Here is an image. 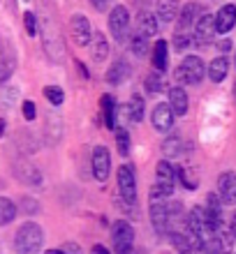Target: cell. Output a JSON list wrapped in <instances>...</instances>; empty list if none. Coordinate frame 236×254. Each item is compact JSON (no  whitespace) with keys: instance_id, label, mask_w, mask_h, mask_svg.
I'll return each mask as SVG.
<instances>
[{"instance_id":"6da1fadb","label":"cell","mask_w":236,"mask_h":254,"mask_svg":"<svg viewBox=\"0 0 236 254\" xmlns=\"http://www.w3.org/2000/svg\"><path fill=\"white\" fill-rule=\"evenodd\" d=\"M42 243H44V234L42 227L35 222H26L14 236V250L19 254H35L42 248Z\"/></svg>"},{"instance_id":"7a4b0ae2","label":"cell","mask_w":236,"mask_h":254,"mask_svg":"<svg viewBox=\"0 0 236 254\" xmlns=\"http://www.w3.org/2000/svg\"><path fill=\"white\" fill-rule=\"evenodd\" d=\"M174 167L167 160L157 162L156 167V185L151 188V201H167V196L174 192Z\"/></svg>"},{"instance_id":"3957f363","label":"cell","mask_w":236,"mask_h":254,"mask_svg":"<svg viewBox=\"0 0 236 254\" xmlns=\"http://www.w3.org/2000/svg\"><path fill=\"white\" fill-rule=\"evenodd\" d=\"M176 79L185 83V86H197L204 79V63L197 56H188L183 58L181 65L176 67Z\"/></svg>"},{"instance_id":"277c9868","label":"cell","mask_w":236,"mask_h":254,"mask_svg":"<svg viewBox=\"0 0 236 254\" xmlns=\"http://www.w3.org/2000/svg\"><path fill=\"white\" fill-rule=\"evenodd\" d=\"M111 243L118 254H132V243H135V229L125 220L114 222L111 227Z\"/></svg>"},{"instance_id":"5b68a950","label":"cell","mask_w":236,"mask_h":254,"mask_svg":"<svg viewBox=\"0 0 236 254\" xmlns=\"http://www.w3.org/2000/svg\"><path fill=\"white\" fill-rule=\"evenodd\" d=\"M42 37H44V49L51 56V61H61L63 58V42H61V30L58 26L51 23V19L42 21Z\"/></svg>"},{"instance_id":"8992f818","label":"cell","mask_w":236,"mask_h":254,"mask_svg":"<svg viewBox=\"0 0 236 254\" xmlns=\"http://www.w3.org/2000/svg\"><path fill=\"white\" fill-rule=\"evenodd\" d=\"M151 220H153V227L160 236L171 234V224H174V217H171V210H169L167 201H153L151 206Z\"/></svg>"},{"instance_id":"52a82bcc","label":"cell","mask_w":236,"mask_h":254,"mask_svg":"<svg viewBox=\"0 0 236 254\" xmlns=\"http://www.w3.org/2000/svg\"><path fill=\"white\" fill-rule=\"evenodd\" d=\"M118 190H121L123 199L128 201L130 206H135L137 203V178H135L132 167H128V164H123L118 169Z\"/></svg>"},{"instance_id":"ba28073f","label":"cell","mask_w":236,"mask_h":254,"mask_svg":"<svg viewBox=\"0 0 236 254\" xmlns=\"http://www.w3.org/2000/svg\"><path fill=\"white\" fill-rule=\"evenodd\" d=\"M109 28H111L114 40H118V42L125 40V35H128V30H130V12L123 5H118V7H114V9H111V16H109Z\"/></svg>"},{"instance_id":"9c48e42d","label":"cell","mask_w":236,"mask_h":254,"mask_svg":"<svg viewBox=\"0 0 236 254\" xmlns=\"http://www.w3.org/2000/svg\"><path fill=\"white\" fill-rule=\"evenodd\" d=\"M216 16H211V14H202L199 19L195 21V40L199 47H206L213 42L216 37Z\"/></svg>"},{"instance_id":"30bf717a","label":"cell","mask_w":236,"mask_h":254,"mask_svg":"<svg viewBox=\"0 0 236 254\" xmlns=\"http://www.w3.org/2000/svg\"><path fill=\"white\" fill-rule=\"evenodd\" d=\"M204 215H206V224L213 234H218L223 229V206H220V199L218 194H209L206 199V206H204Z\"/></svg>"},{"instance_id":"8fae6325","label":"cell","mask_w":236,"mask_h":254,"mask_svg":"<svg viewBox=\"0 0 236 254\" xmlns=\"http://www.w3.org/2000/svg\"><path fill=\"white\" fill-rule=\"evenodd\" d=\"M109 171H111V155L104 146H97L93 150V176L104 183L109 178Z\"/></svg>"},{"instance_id":"7c38bea8","label":"cell","mask_w":236,"mask_h":254,"mask_svg":"<svg viewBox=\"0 0 236 254\" xmlns=\"http://www.w3.org/2000/svg\"><path fill=\"white\" fill-rule=\"evenodd\" d=\"M70 33H72V40H75L77 47H86L88 40H90V23L83 14H75L70 19Z\"/></svg>"},{"instance_id":"4fadbf2b","label":"cell","mask_w":236,"mask_h":254,"mask_svg":"<svg viewBox=\"0 0 236 254\" xmlns=\"http://www.w3.org/2000/svg\"><path fill=\"white\" fill-rule=\"evenodd\" d=\"M151 123L156 127L157 132H169L171 125H174V111L169 104H157L153 109V116H151Z\"/></svg>"},{"instance_id":"5bb4252c","label":"cell","mask_w":236,"mask_h":254,"mask_svg":"<svg viewBox=\"0 0 236 254\" xmlns=\"http://www.w3.org/2000/svg\"><path fill=\"white\" fill-rule=\"evenodd\" d=\"M218 192L225 203H236V174L227 171L218 178Z\"/></svg>"},{"instance_id":"9a60e30c","label":"cell","mask_w":236,"mask_h":254,"mask_svg":"<svg viewBox=\"0 0 236 254\" xmlns=\"http://www.w3.org/2000/svg\"><path fill=\"white\" fill-rule=\"evenodd\" d=\"M135 26H137V35H142V37H156L157 35V19L153 16L151 12H139V16H137L135 21Z\"/></svg>"},{"instance_id":"2e32d148","label":"cell","mask_w":236,"mask_h":254,"mask_svg":"<svg viewBox=\"0 0 236 254\" xmlns=\"http://www.w3.org/2000/svg\"><path fill=\"white\" fill-rule=\"evenodd\" d=\"M234 26H236V7L234 5L220 7V12L216 14V30L218 33H230Z\"/></svg>"},{"instance_id":"e0dca14e","label":"cell","mask_w":236,"mask_h":254,"mask_svg":"<svg viewBox=\"0 0 236 254\" xmlns=\"http://www.w3.org/2000/svg\"><path fill=\"white\" fill-rule=\"evenodd\" d=\"M197 14H199V5L185 2V7H183L181 14H178V21H176V33H188L190 28H192V23H195Z\"/></svg>"},{"instance_id":"ac0fdd59","label":"cell","mask_w":236,"mask_h":254,"mask_svg":"<svg viewBox=\"0 0 236 254\" xmlns=\"http://www.w3.org/2000/svg\"><path fill=\"white\" fill-rule=\"evenodd\" d=\"M14 176H16L19 181L28 183V185H40V183H42L40 169L35 167V164H28V162H21L19 167L14 169Z\"/></svg>"},{"instance_id":"d6986e66","label":"cell","mask_w":236,"mask_h":254,"mask_svg":"<svg viewBox=\"0 0 236 254\" xmlns=\"http://www.w3.org/2000/svg\"><path fill=\"white\" fill-rule=\"evenodd\" d=\"M169 107H171L174 116L188 114V95L183 88H169Z\"/></svg>"},{"instance_id":"ffe728a7","label":"cell","mask_w":236,"mask_h":254,"mask_svg":"<svg viewBox=\"0 0 236 254\" xmlns=\"http://www.w3.org/2000/svg\"><path fill=\"white\" fill-rule=\"evenodd\" d=\"M227 72H230V61H227L225 56L213 58V63L209 65V79L213 81V83H220V81H225Z\"/></svg>"},{"instance_id":"44dd1931","label":"cell","mask_w":236,"mask_h":254,"mask_svg":"<svg viewBox=\"0 0 236 254\" xmlns=\"http://www.w3.org/2000/svg\"><path fill=\"white\" fill-rule=\"evenodd\" d=\"M109 56V42L104 40L102 33H95L93 35V44H90V58L95 63H102L104 58Z\"/></svg>"},{"instance_id":"7402d4cb","label":"cell","mask_w":236,"mask_h":254,"mask_svg":"<svg viewBox=\"0 0 236 254\" xmlns=\"http://www.w3.org/2000/svg\"><path fill=\"white\" fill-rule=\"evenodd\" d=\"M130 76V67L125 65L123 61H118V63H114V65L107 69V81L111 83V86H121L123 81Z\"/></svg>"},{"instance_id":"603a6c76","label":"cell","mask_w":236,"mask_h":254,"mask_svg":"<svg viewBox=\"0 0 236 254\" xmlns=\"http://www.w3.org/2000/svg\"><path fill=\"white\" fill-rule=\"evenodd\" d=\"M176 16H178V0H157V19L167 23Z\"/></svg>"},{"instance_id":"cb8c5ba5","label":"cell","mask_w":236,"mask_h":254,"mask_svg":"<svg viewBox=\"0 0 236 254\" xmlns=\"http://www.w3.org/2000/svg\"><path fill=\"white\" fill-rule=\"evenodd\" d=\"M167 42L164 40H157L156 47H153V65H156L157 72H162V69H167Z\"/></svg>"},{"instance_id":"d4e9b609","label":"cell","mask_w":236,"mask_h":254,"mask_svg":"<svg viewBox=\"0 0 236 254\" xmlns=\"http://www.w3.org/2000/svg\"><path fill=\"white\" fill-rule=\"evenodd\" d=\"M128 114H130V118H132L135 123H142V121H144V114H146V109H144V97H142V95H132V97H130Z\"/></svg>"},{"instance_id":"484cf974","label":"cell","mask_w":236,"mask_h":254,"mask_svg":"<svg viewBox=\"0 0 236 254\" xmlns=\"http://www.w3.org/2000/svg\"><path fill=\"white\" fill-rule=\"evenodd\" d=\"M14 217H16V206H14V201L0 196V227L9 224Z\"/></svg>"},{"instance_id":"4316f807","label":"cell","mask_w":236,"mask_h":254,"mask_svg":"<svg viewBox=\"0 0 236 254\" xmlns=\"http://www.w3.org/2000/svg\"><path fill=\"white\" fill-rule=\"evenodd\" d=\"M162 153L167 157H178L183 153V139L181 136H169L162 141Z\"/></svg>"},{"instance_id":"83f0119b","label":"cell","mask_w":236,"mask_h":254,"mask_svg":"<svg viewBox=\"0 0 236 254\" xmlns=\"http://www.w3.org/2000/svg\"><path fill=\"white\" fill-rule=\"evenodd\" d=\"M130 47H132V54H135L137 58H146V56H149V40L142 37V35H137V33L132 35Z\"/></svg>"},{"instance_id":"f1b7e54d","label":"cell","mask_w":236,"mask_h":254,"mask_svg":"<svg viewBox=\"0 0 236 254\" xmlns=\"http://www.w3.org/2000/svg\"><path fill=\"white\" fill-rule=\"evenodd\" d=\"M169 238H171V243H174V248H176L178 254H192V245L188 243L185 234H176V231H171Z\"/></svg>"},{"instance_id":"f546056e","label":"cell","mask_w":236,"mask_h":254,"mask_svg":"<svg viewBox=\"0 0 236 254\" xmlns=\"http://www.w3.org/2000/svg\"><path fill=\"white\" fill-rule=\"evenodd\" d=\"M116 148H118V153H121L123 157L130 153V132L123 129V127L116 129Z\"/></svg>"},{"instance_id":"4dcf8cb0","label":"cell","mask_w":236,"mask_h":254,"mask_svg":"<svg viewBox=\"0 0 236 254\" xmlns=\"http://www.w3.org/2000/svg\"><path fill=\"white\" fill-rule=\"evenodd\" d=\"M44 97H47L51 104H63V100H65V95H63V88H58V86H47L44 88Z\"/></svg>"},{"instance_id":"1f68e13d","label":"cell","mask_w":236,"mask_h":254,"mask_svg":"<svg viewBox=\"0 0 236 254\" xmlns=\"http://www.w3.org/2000/svg\"><path fill=\"white\" fill-rule=\"evenodd\" d=\"M178 178H181V183L188 190H197V185H199L197 178H195V174H192V169H185V167L178 169Z\"/></svg>"},{"instance_id":"d6a6232c","label":"cell","mask_w":236,"mask_h":254,"mask_svg":"<svg viewBox=\"0 0 236 254\" xmlns=\"http://www.w3.org/2000/svg\"><path fill=\"white\" fill-rule=\"evenodd\" d=\"M23 23H26V33L30 35V37H35V35H37V19H35V14L33 12L23 14Z\"/></svg>"},{"instance_id":"836d02e7","label":"cell","mask_w":236,"mask_h":254,"mask_svg":"<svg viewBox=\"0 0 236 254\" xmlns=\"http://www.w3.org/2000/svg\"><path fill=\"white\" fill-rule=\"evenodd\" d=\"M146 88H149L151 95L160 93V90H162V76H160V74H151L149 79H146Z\"/></svg>"},{"instance_id":"e575fe53","label":"cell","mask_w":236,"mask_h":254,"mask_svg":"<svg viewBox=\"0 0 236 254\" xmlns=\"http://www.w3.org/2000/svg\"><path fill=\"white\" fill-rule=\"evenodd\" d=\"M188 44H190V35L188 33H176L174 35V47L178 49V51H183Z\"/></svg>"},{"instance_id":"d590c367","label":"cell","mask_w":236,"mask_h":254,"mask_svg":"<svg viewBox=\"0 0 236 254\" xmlns=\"http://www.w3.org/2000/svg\"><path fill=\"white\" fill-rule=\"evenodd\" d=\"M9 72H12V63H5V58H2V51H0V83L9 76Z\"/></svg>"},{"instance_id":"8d00e7d4","label":"cell","mask_w":236,"mask_h":254,"mask_svg":"<svg viewBox=\"0 0 236 254\" xmlns=\"http://www.w3.org/2000/svg\"><path fill=\"white\" fill-rule=\"evenodd\" d=\"M23 118H26V121H33L35 118V104L33 102H23Z\"/></svg>"},{"instance_id":"74e56055","label":"cell","mask_w":236,"mask_h":254,"mask_svg":"<svg viewBox=\"0 0 236 254\" xmlns=\"http://www.w3.org/2000/svg\"><path fill=\"white\" fill-rule=\"evenodd\" d=\"M109 2H111V0H90V5H93L97 12H104L109 7Z\"/></svg>"},{"instance_id":"f35d334b","label":"cell","mask_w":236,"mask_h":254,"mask_svg":"<svg viewBox=\"0 0 236 254\" xmlns=\"http://www.w3.org/2000/svg\"><path fill=\"white\" fill-rule=\"evenodd\" d=\"M23 203H26V208H23L26 213H35V210H37V203H35L33 199H23Z\"/></svg>"},{"instance_id":"ab89813d","label":"cell","mask_w":236,"mask_h":254,"mask_svg":"<svg viewBox=\"0 0 236 254\" xmlns=\"http://www.w3.org/2000/svg\"><path fill=\"white\" fill-rule=\"evenodd\" d=\"M90 254H109V250L104 248V245H95V248L90 250Z\"/></svg>"},{"instance_id":"60d3db41","label":"cell","mask_w":236,"mask_h":254,"mask_svg":"<svg viewBox=\"0 0 236 254\" xmlns=\"http://www.w3.org/2000/svg\"><path fill=\"white\" fill-rule=\"evenodd\" d=\"M230 229H232V234L236 236V210H234V215H232V224H230Z\"/></svg>"},{"instance_id":"b9f144b4","label":"cell","mask_w":236,"mask_h":254,"mask_svg":"<svg viewBox=\"0 0 236 254\" xmlns=\"http://www.w3.org/2000/svg\"><path fill=\"white\" fill-rule=\"evenodd\" d=\"M44 254H65V250H49V252H44Z\"/></svg>"},{"instance_id":"7bdbcfd3","label":"cell","mask_w":236,"mask_h":254,"mask_svg":"<svg viewBox=\"0 0 236 254\" xmlns=\"http://www.w3.org/2000/svg\"><path fill=\"white\" fill-rule=\"evenodd\" d=\"M2 134H5V121L0 118V136H2Z\"/></svg>"}]
</instances>
